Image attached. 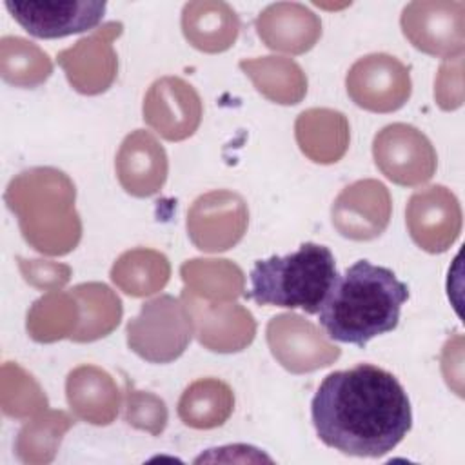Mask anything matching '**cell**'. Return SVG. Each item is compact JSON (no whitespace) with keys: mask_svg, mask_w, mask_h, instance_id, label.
Wrapping results in <instances>:
<instances>
[{"mask_svg":"<svg viewBox=\"0 0 465 465\" xmlns=\"http://www.w3.org/2000/svg\"><path fill=\"white\" fill-rule=\"evenodd\" d=\"M185 303L198 341L214 352H236L245 349L256 332L252 314L231 302H207L183 289Z\"/></svg>","mask_w":465,"mask_h":465,"instance_id":"cell-16","label":"cell"},{"mask_svg":"<svg viewBox=\"0 0 465 465\" xmlns=\"http://www.w3.org/2000/svg\"><path fill=\"white\" fill-rule=\"evenodd\" d=\"M2 383L11 385L15 391H2V409L7 416L27 418L42 409H47V398L38 383L16 363L7 361L2 367Z\"/></svg>","mask_w":465,"mask_h":465,"instance_id":"cell-30","label":"cell"},{"mask_svg":"<svg viewBox=\"0 0 465 465\" xmlns=\"http://www.w3.org/2000/svg\"><path fill=\"white\" fill-rule=\"evenodd\" d=\"M78 318V303L71 291H51L38 298L27 312V332L35 341L42 343L71 338L76 331Z\"/></svg>","mask_w":465,"mask_h":465,"instance_id":"cell-27","label":"cell"},{"mask_svg":"<svg viewBox=\"0 0 465 465\" xmlns=\"http://www.w3.org/2000/svg\"><path fill=\"white\" fill-rule=\"evenodd\" d=\"M267 343L280 365L294 374L327 367L341 354L314 323L294 312L269 320Z\"/></svg>","mask_w":465,"mask_h":465,"instance_id":"cell-10","label":"cell"},{"mask_svg":"<svg viewBox=\"0 0 465 465\" xmlns=\"http://www.w3.org/2000/svg\"><path fill=\"white\" fill-rule=\"evenodd\" d=\"M392 200L389 189L372 178L347 185L334 200L331 214L336 231L356 242L380 236L391 220Z\"/></svg>","mask_w":465,"mask_h":465,"instance_id":"cell-13","label":"cell"},{"mask_svg":"<svg viewBox=\"0 0 465 465\" xmlns=\"http://www.w3.org/2000/svg\"><path fill=\"white\" fill-rule=\"evenodd\" d=\"M240 69L252 80L258 93L271 102L294 105L307 93V78L302 67L291 58L262 56L240 62Z\"/></svg>","mask_w":465,"mask_h":465,"instance_id":"cell-22","label":"cell"},{"mask_svg":"<svg viewBox=\"0 0 465 465\" xmlns=\"http://www.w3.org/2000/svg\"><path fill=\"white\" fill-rule=\"evenodd\" d=\"M116 176L120 185L133 196L156 194L167 180V154L158 140L136 129L127 134L116 154Z\"/></svg>","mask_w":465,"mask_h":465,"instance_id":"cell-17","label":"cell"},{"mask_svg":"<svg viewBox=\"0 0 465 465\" xmlns=\"http://www.w3.org/2000/svg\"><path fill=\"white\" fill-rule=\"evenodd\" d=\"M122 22H107L73 47L58 53V65L78 93L100 94L111 87L118 69L113 42L122 35Z\"/></svg>","mask_w":465,"mask_h":465,"instance_id":"cell-11","label":"cell"},{"mask_svg":"<svg viewBox=\"0 0 465 465\" xmlns=\"http://www.w3.org/2000/svg\"><path fill=\"white\" fill-rule=\"evenodd\" d=\"M125 421L136 429L147 430L153 436L160 434L167 425V407L163 400L151 392L136 391L127 385Z\"/></svg>","mask_w":465,"mask_h":465,"instance_id":"cell-31","label":"cell"},{"mask_svg":"<svg viewBox=\"0 0 465 465\" xmlns=\"http://www.w3.org/2000/svg\"><path fill=\"white\" fill-rule=\"evenodd\" d=\"M407 300V283L389 267L358 260L336 276L318 320L331 340L365 347L369 340L398 327Z\"/></svg>","mask_w":465,"mask_h":465,"instance_id":"cell-2","label":"cell"},{"mask_svg":"<svg viewBox=\"0 0 465 465\" xmlns=\"http://www.w3.org/2000/svg\"><path fill=\"white\" fill-rule=\"evenodd\" d=\"M80 311L76 331L71 340L84 343L107 336L122 318L120 298L104 283L89 282L71 289Z\"/></svg>","mask_w":465,"mask_h":465,"instance_id":"cell-24","label":"cell"},{"mask_svg":"<svg viewBox=\"0 0 465 465\" xmlns=\"http://www.w3.org/2000/svg\"><path fill=\"white\" fill-rule=\"evenodd\" d=\"M461 56L447 60L436 76L434 82V96L438 105L445 111L458 109L463 102V82H461Z\"/></svg>","mask_w":465,"mask_h":465,"instance_id":"cell-32","label":"cell"},{"mask_svg":"<svg viewBox=\"0 0 465 465\" xmlns=\"http://www.w3.org/2000/svg\"><path fill=\"white\" fill-rule=\"evenodd\" d=\"M65 394L71 411L93 425H109L118 414L120 391L111 374L96 365L73 369L65 381Z\"/></svg>","mask_w":465,"mask_h":465,"instance_id":"cell-19","label":"cell"},{"mask_svg":"<svg viewBox=\"0 0 465 465\" xmlns=\"http://www.w3.org/2000/svg\"><path fill=\"white\" fill-rule=\"evenodd\" d=\"M182 31L193 47L203 53H222L234 44L240 20L225 2H189L182 11Z\"/></svg>","mask_w":465,"mask_h":465,"instance_id":"cell-20","label":"cell"},{"mask_svg":"<svg viewBox=\"0 0 465 465\" xmlns=\"http://www.w3.org/2000/svg\"><path fill=\"white\" fill-rule=\"evenodd\" d=\"M180 272L185 291L213 303L231 302L243 291V272L229 260H187Z\"/></svg>","mask_w":465,"mask_h":465,"instance_id":"cell-26","label":"cell"},{"mask_svg":"<svg viewBox=\"0 0 465 465\" xmlns=\"http://www.w3.org/2000/svg\"><path fill=\"white\" fill-rule=\"evenodd\" d=\"M411 238L423 251L445 252L461 232V207L445 185H430L414 193L405 209Z\"/></svg>","mask_w":465,"mask_h":465,"instance_id":"cell-12","label":"cell"},{"mask_svg":"<svg viewBox=\"0 0 465 465\" xmlns=\"http://www.w3.org/2000/svg\"><path fill=\"white\" fill-rule=\"evenodd\" d=\"M405 38L421 53L452 60L465 49V4L449 0H418L401 13Z\"/></svg>","mask_w":465,"mask_h":465,"instance_id":"cell-6","label":"cell"},{"mask_svg":"<svg viewBox=\"0 0 465 465\" xmlns=\"http://www.w3.org/2000/svg\"><path fill=\"white\" fill-rule=\"evenodd\" d=\"M296 142L302 153L318 163L338 162L349 147V122L334 109H307L294 124Z\"/></svg>","mask_w":465,"mask_h":465,"instance_id":"cell-21","label":"cell"},{"mask_svg":"<svg viewBox=\"0 0 465 465\" xmlns=\"http://www.w3.org/2000/svg\"><path fill=\"white\" fill-rule=\"evenodd\" d=\"M73 418L64 411H45L25 423L16 438V454L24 463H47L54 458L62 436L71 429Z\"/></svg>","mask_w":465,"mask_h":465,"instance_id":"cell-29","label":"cell"},{"mask_svg":"<svg viewBox=\"0 0 465 465\" xmlns=\"http://www.w3.org/2000/svg\"><path fill=\"white\" fill-rule=\"evenodd\" d=\"M2 78L16 87H36L53 73L51 58L33 42L20 36H4L0 42Z\"/></svg>","mask_w":465,"mask_h":465,"instance_id":"cell-28","label":"cell"},{"mask_svg":"<svg viewBox=\"0 0 465 465\" xmlns=\"http://www.w3.org/2000/svg\"><path fill=\"white\" fill-rule=\"evenodd\" d=\"M171 265L165 254L154 249L125 251L111 269V280L129 296H149L165 287Z\"/></svg>","mask_w":465,"mask_h":465,"instance_id":"cell-25","label":"cell"},{"mask_svg":"<svg viewBox=\"0 0 465 465\" xmlns=\"http://www.w3.org/2000/svg\"><path fill=\"white\" fill-rule=\"evenodd\" d=\"M143 120L165 140H185L200 125L202 100L185 80L163 76L153 82L143 98Z\"/></svg>","mask_w":465,"mask_h":465,"instance_id":"cell-15","label":"cell"},{"mask_svg":"<svg viewBox=\"0 0 465 465\" xmlns=\"http://www.w3.org/2000/svg\"><path fill=\"white\" fill-rule=\"evenodd\" d=\"M256 31L269 49L302 54L322 36V22L303 4L276 2L258 15Z\"/></svg>","mask_w":465,"mask_h":465,"instance_id":"cell-18","label":"cell"},{"mask_svg":"<svg viewBox=\"0 0 465 465\" xmlns=\"http://www.w3.org/2000/svg\"><path fill=\"white\" fill-rule=\"evenodd\" d=\"M345 85L351 100L372 113L398 111L412 91L409 67L385 53H372L356 60L347 73Z\"/></svg>","mask_w":465,"mask_h":465,"instance_id":"cell-8","label":"cell"},{"mask_svg":"<svg viewBox=\"0 0 465 465\" xmlns=\"http://www.w3.org/2000/svg\"><path fill=\"white\" fill-rule=\"evenodd\" d=\"M311 418L327 447L360 458L385 456L412 427L405 389L371 363L327 374L311 401Z\"/></svg>","mask_w":465,"mask_h":465,"instance_id":"cell-1","label":"cell"},{"mask_svg":"<svg viewBox=\"0 0 465 465\" xmlns=\"http://www.w3.org/2000/svg\"><path fill=\"white\" fill-rule=\"evenodd\" d=\"M20 271L31 285L38 289H60L71 274V269L62 263L42 262V260H22L20 258Z\"/></svg>","mask_w":465,"mask_h":465,"instance_id":"cell-33","label":"cell"},{"mask_svg":"<svg viewBox=\"0 0 465 465\" xmlns=\"http://www.w3.org/2000/svg\"><path fill=\"white\" fill-rule=\"evenodd\" d=\"M376 167L394 183L414 187L429 182L438 165L430 140L414 125H385L372 142Z\"/></svg>","mask_w":465,"mask_h":465,"instance_id":"cell-7","label":"cell"},{"mask_svg":"<svg viewBox=\"0 0 465 465\" xmlns=\"http://www.w3.org/2000/svg\"><path fill=\"white\" fill-rule=\"evenodd\" d=\"M234 409L231 387L218 378L193 381L180 396L178 416L193 429H214L223 425Z\"/></svg>","mask_w":465,"mask_h":465,"instance_id":"cell-23","label":"cell"},{"mask_svg":"<svg viewBox=\"0 0 465 465\" xmlns=\"http://www.w3.org/2000/svg\"><path fill=\"white\" fill-rule=\"evenodd\" d=\"M11 16L36 38H62L96 27L105 13V2L87 0H25L5 2Z\"/></svg>","mask_w":465,"mask_h":465,"instance_id":"cell-14","label":"cell"},{"mask_svg":"<svg viewBox=\"0 0 465 465\" xmlns=\"http://www.w3.org/2000/svg\"><path fill=\"white\" fill-rule=\"evenodd\" d=\"M336 276V262L331 249L307 242L287 256L258 260L251 269V291L245 296L258 305L302 309L307 314H318Z\"/></svg>","mask_w":465,"mask_h":465,"instance_id":"cell-4","label":"cell"},{"mask_svg":"<svg viewBox=\"0 0 465 465\" xmlns=\"http://www.w3.org/2000/svg\"><path fill=\"white\" fill-rule=\"evenodd\" d=\"M249 223L245 200L232 191H211L198 196L187 211L191 242L207 252L227 251L236 245Z\"/></svg>","mask_w":465,"mask_h":465,"instance_id":"cell-9","label":"cell"},{"mask_svg":"<svg viewBox=\"0 0 465 465\" xmlns=\"http://www.w3.org/2000/svg\"><path fill=\"white\" fill-rule=\"evenodd\" d=\"M194 334L193 318L180 298L162 294L142 305L127 323V345L151 363H169L183 354Z\"/></svg>","mask_w":465,"mask_h":465,"instance_id":"cell-5","label":"cell"},{"mask_svg":"<svg viewBox=\"0 0 465 465\" xmlns=\"http://www.w3.org/2000/svg\"><path fill=\"white\" fill-rule=\"evenodd\" d=\"M74 183L54 167H33L16 174L5 191V203L16 214L22 236L38 252L62 256L82 238L74 209Z\"/></svg>","mask_w":465,"mask_h":465,"instance_id":"cell-3","label":"cell"}]
</instances>
